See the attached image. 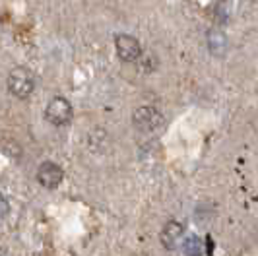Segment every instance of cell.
I'll return each instance as SVG.
<instances>
[{"label":"cell","instance_id":"ba28073f","mask_svg":"<svg viewBox=\"0 0 258 256\" xmlns=\"http://www.w3.org/2000/svg\"><path fill=\"white\" fill-rule=\"evenodd\" d=\"M182 250H184V254L186 256H202V252H204V243H202V239H200V237L190 235V237H186V239H184V243H182Z\"/></svg>","mask_w":258,"mask_h":256},{"label":"cell","instance_id":"7a4b0ae2","mask_svg":"<svg viewBox=\"0 0 258 256\" xmlns=\"http://www.w3.org/2000/svg\"><path fill=\"white\" fill-rule=\"evenodd\" d=\"M132 122L142 132H157L159 128L163 126L165 120H163V115L154 107H140V109L134 111Z\"/></svg>","mask_w":258,"mask_h":256},{"label":"cell","instance_id":"30bf717a","mask_svg":"<svg viewBox=\"0 0 258 256\" xmlns=\"http://www.w3.org/2000/svg\"><path fill=\"white\" fill-rule=\"evenodd\" d=\"M0 204H2V218H6L8 216V202H6V198H2Z\"/></svg>","mask_w":258,"mask_h":256},{"label":"cell","instance_id":"277c9868","mask_svg":"<svg viewBox=\"0 0 258 256\" xmlns=\"http://www.w3.org/2000/svg\"><path fill=\"white\" fill-rule=\"evenodd\" d=\"M115 49L120 60L124 62H134L142 56V47L140 41L132 35H116L115 37Z\"/></svg>","mask_w":258,"mask_h":256},{"label":"cell","instance_id":"3957f363","mask_svg":"<svg viewBox=\"0 0 258 256\" xmlns=\"http://www.w3.org/2000/svg\"><path fill=\"white\" fill-rule=\"evenodd\" d=\"M45 116L54 126L68 124L70 118H72V105L64 97H52L47 105V109H45Z\"/></svg>","mask_w":258,"mask_h":256},{"label":"cell","instance_id":"5b68a950","mask_svg":"<svg viewBox=\"0 0 258 256\" xmlns=\"http://www.w3.org/2000/svg\"><path fill=\"white\" fill-rule=\"evenodd\" d=\"M64 179V171L62 167L52 163V161H45L41 163L37 169V180L39 184H43L45 188H56Z\"/></svg>","mask_w":258,"mask_h":256},{"label":"cell","instance_id":"9c48e42d","mask_svg":"<svg viewBox=\"0 0 258 256\" xmlns=\"http://www.w3.org/2000/svg\"><path fill=\"white\" fill-rule=\"evenodd\" d=\"M216 12H218V20L220 22H227L229 14H231V2L229 0H221L220 4L216 6Z\"/></svg>","mask_w":258,"mask_h":256},{"label":"cell","instance_id":"52a82bcc","mask_svg":"<svg viewBox=\"0 0 258 256\" xmlns=\"http://www.w3.org/2000/svg\"><path fill=\"white\" fill-rule=\"evenodd\" d=\"M208 49L214 56H225L229 49V41L221 29H210L208 31Z\"/></svg>","mask_w":258,"mask_h":256},{"label":"cell","instance_id":"8992f818","mask_svg":"<svg viewBox=\"0 0 258 256\" xmlns=\"http://www.w3.org/2000/svg\"><path fill=\"white\" fill-rule=\"evenodd\" d=\"M182 237H184V227L179 221H169L161 231V244L169 250H175L177 246H181L184 243Z\"/></svg>","mask_w":258,"mask_h":256},{"label":"cell","instance_id":"6da1fadb","mask_svg":"<svg viewBox=\"0 0 258 256\" xmlns=\"http://www.w3.org/2000/svg\"><path fill=\"white\" fill-rule=\"evenodd\" d=\"M8 90L18 99H27L35 90V76L29 68L16 66L8 76Z\"/></svg>","mask_w":258,"mask_h":256}]
</instances>
